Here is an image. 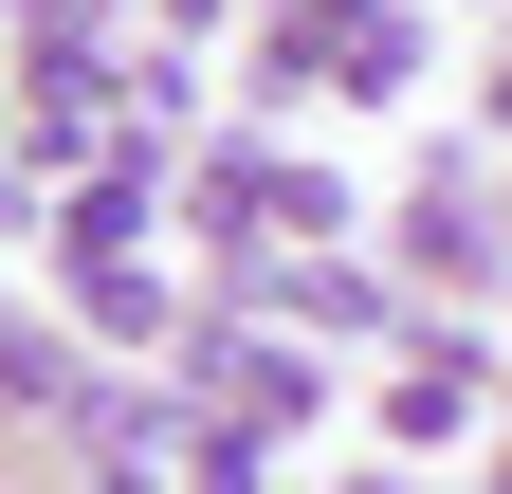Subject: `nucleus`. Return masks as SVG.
Segmentation results:
<instances>
[{"mask_svg": "<svg viewBox=\"0 0 512 494\" xmlns=\"http://www.w3.org/2000/svg\"><path fill=\"white\" fill-rule=\"evenodd\" d=\"M384 257H403V293H494V183L439 147L403 183V220H384Z\"/></svg>", "mask_w": 512, "mask_h": 494, "instance_id": "f03ea898", "label": "nucleus"}, {"mask_svg": "<svg viewBox=\"0 0 512 494\" xmlns=\"http://www.w3.org/2000/svg\"><path fill=\"white\" fill-rule=\"evenodd\" d=\"M476 403H494V348H476V330H421L403 366H384V458H458Z\"/></svg>", "mask_w": 512, "mask_h": 494, "instance_id": "7ed1b4c3", "label": "nucleus"}, {"mask_svg": "<svg viewBox=\"0 0 512 494\" xmlns=\"http://www.w3.org/2000/svg\"><path fill=\"white\" fill-rule=\"evenodd\" d=\"M476 129H494V147H512V55H494V92H476Z\"/></svg>", "mask_w": 512, "mask_h": 494, "instance_id": "0eeeda50", "label": "nucleus"}, {"mask_svg": "<svg viewBox=\"0 0 512 494\" xmlns=\"http://www.w3.org/2000/svg\"><path fill=\"white\" fill-rule=\"evenodd\" d=\"M348 494H403V476H348Z\"/></svg>", "mask_w": 512, "mask_h": 494, "instance_id": "6e6552de", "label": "nucleus"}, {"mask_svg": "<svg viewBox=\"0 0 512 494\" xmlns=\"http://www.w3.org/2000/svg\"><path fill=\"white\" fill-rule=\"evenodd\" d=\"M183 494H293V440H256V421H220L183 385Z\"/></svg>", "mask_w": 512, "mask_h": 494, "instance_id": "39448f33", "label": "nucleus"}, {"mask_svg": "<svg viewBox=\"0 0 512 494\" xmlns=\"http://www.w3.org/2000/svg\"><path fill=\"white\" fill-rule=\"evenodd\" d=\"M0 403H19V421H74V440L110 421V385H92V348L55 330V312H0Z\"/></svg>", "mask_w": 512, "mask_h": 494, "instance_id": "20e7f679", "label": "nucleus"}, {"mask_svg": "<svg viewBox=\"0 0 512 494\" xmlns=\"http://www.w3.org/2000/svg\"><path fill=\"white\" fill-rule=\"evenodd\" d=\"M220 19H238V0H165V37H220Z\"/></svg>", "mask_w": 512, "mask_h": 494, "instance_id": "423d86ee", "label": "nucleus"}, {"mask_svg": "<svg viewBox=\"0 0 512 494\" xmlns=\"http://www.w3.org/2000/svg\"><path fill=\"white\" fill-rule=\"evenodd\" d=\"M183 385L220 421H256V440H311V421H330V348L275 330V312H220V330H183Z\"/></svg>", "mask_w": 512, "mask_h": 494, "instance_id": "f257e3e1", "label": "nucleus"}]
</instances>
